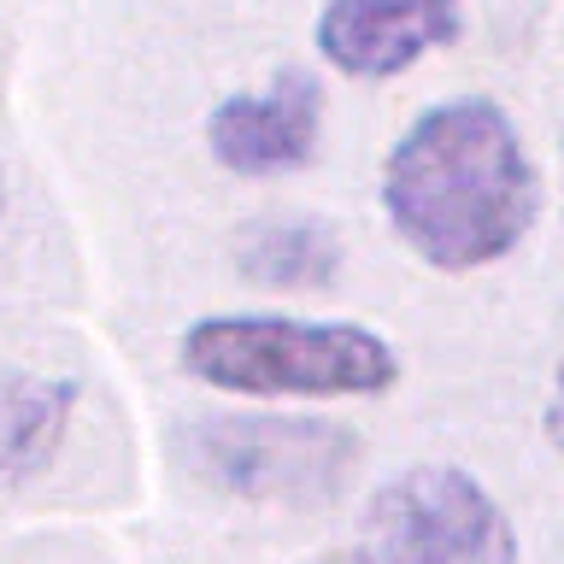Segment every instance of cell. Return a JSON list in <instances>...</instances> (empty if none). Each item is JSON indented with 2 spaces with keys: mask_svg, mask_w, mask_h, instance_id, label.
Wrapping results in <instances>:
<instances>
[{
  "mask_svg": "<svg viewBox=\"0 0 564 564\" xmlns=\"http://www.w3.org/2000/svg\"><path fill=\"white\" fill-rule=\"evenodd\" d=\"M382 212L435 271L500 264L541 212V176L523 130L488 95L417 112L382 159Z\"/></svg>",
  "mask_w": 564,
  "mask_h": 564,
  "instance_id": "1",
  "label": "cell"
},
{
  "mask_svg": "<svg viewBox=\"0 0 564 564\" xmlns=\"http://www.w3.org/2000/svg\"><path fill=\"white\" fill-rule=\"evenodd\" d=\"M176 359L194 382L247 400H359L400 377V352L365 324L282 312H218L183 329Z\"/></svg>",
  "mask_w": 564,
  "mask_h": 564,
  "instance_id": "2",
  "label": "cell"
},
{
  "mask_svg": "<svg viewBox=\"0 0 564 564\" xmlns=\"http://www.w3.org/2000/svg\"><path fill=\"white\" fill-rule=\"evenodd\" d=\"M194 465L218 488L264 506H317L359 470V435L324 417H200Z\"/></svg>",
  "mask_w": 564,
  "mask_h": 564,
  "instance_id": "3",
  "label": "cell"
},
{
  "mask_svg": "<svg viewBox=\"0 0 564 564\" xmlns=\"http://www.w3.org/2000/svg\"><path fill=\"white\" fill-rule=\"evenodd\" d=\"M370 564H518V529L500 500L458 465L388 476L365 511Z\"/></svg>",
  "mask_w": 564,
  "mask_h": 564,
  "instance_id": "4",
  "label": "cell"
},
{
  "mask_svg": "<svg viewBox=\"0 0 564 564\" xmlns=\"http://www.w3.org/2000/svg\"><path fill=\"white\" fill-rule=\"evenodd\" d=\"M324 141V83L312 70H282L264 88L224 95L206 118V148L236 176L306 171Z\"/></svg>",
  "mask_w": 564,
  "mask_h": 564,
  "instance_id": "5",
  "label": "cell"
},
{
  "mask_svg": "<svg viewBox=\"0 0 564 564\" xmlns=\"http://www.w3.org/2000/svg\"><path fill=\"white\" fill-rule=\"evenodd\" d=\"M458 0H329L312 24V42L341 77L382 83L412 70L423 53L458 42Z\"/></svg>",
  "mask_w": 564,
  "mask_h": 564,
  "instance_id": "6",
  "label": "cell"
},
{
  "mask_svg": "<svg viewBox=\"0 0 564 564\" xmlns=\"http://www.w3.org/2000/svg\"><path fill=\"white\" fill-rule=\"evenodd\" d=\"M70 417H77V382L0 365V488L42 476L59 458Z\"/></svg>",
  "mask_w": 564,
  "mask_h": 564,
  "instance_id": "7",
  "label": "cell"
},
{
  "mask_svg": "<svg viewBox=\"0 0 564 564\" xmlns=\"http://www.w3.org/2000/svg\"><path fill=\"white\" fill-rule=\"evenodd\" d=\"M236 264L253 289H329L341 276V236L312 218H282L253 229Z\"/></svg>",
  "mask_w": 564,
  "mask_h": 564,
  "instance_id": "8",
  "label": "cell"
},
{
  "mask_svg": "<svg viewBox=\"0 0 564 564\" xmlns=\"http://www.w3.org/2000/svg\"><path fill=\"white\" fill-rule=\"evenodd\" d=\"M541 423H546V441L564 453V365L553 370V388H546V412H541Z\"/></svg>",
  "mask_w": 564,
  "mask_h": 564,
  "instance_id": "9",
  "label": "cell"
},
{
  "mask_svg": "<svg viewBox=\"0 0 564 564\" xmlns=\"http://www.w3.org/2000/svg\"><path fill=\"white\" fill-rule=\"evenodd\" d=\"M312 564H365V558H312Z\"/></svg>",
  "mask_w": 564,
  "mask_h": 564,
  "instance_id": "10",
  "label": "cell"
},
{
  "mask_svg": "<svg viewBox=\"0 0 564 564\" xmlns=\"http://www.w3.org/2000/svg\"><path fill=\"white\" fill-rule=\"evenodd\" d=\"M0 212H7V176H0Z\"/></svg>",
  "mask_w": 564,
  "mask_h": 564,
  "instance_id": "11",
  "label": "cell"
}]
</instances>
